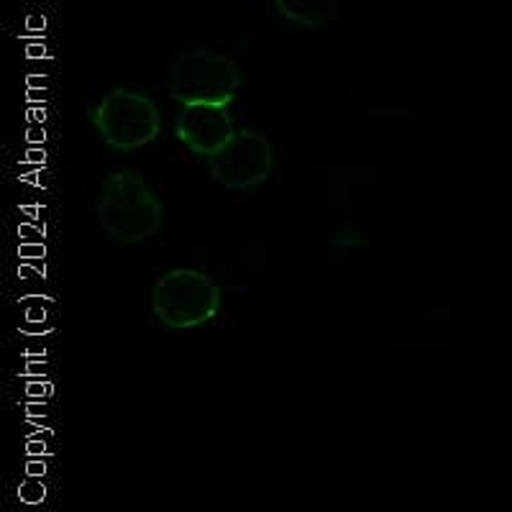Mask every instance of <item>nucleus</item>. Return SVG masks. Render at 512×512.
Masks as SVG:
<instances>
[{
	"label": "nucleus",
	"instance_id": "nucleus-1",
	"mask_svg": "<svg viewBox=\"0 0 512 512\" xmlns=\"http://www.w3.org/2000/svg\"><path fill=\"white\" fill-rule=\"evenodd\" d=\"M95 213L105 236L118 244H141L162 228L157 192L134 169H118L105 177Z\"/></svg>",
	"mask_w": 512,
	"mask_h": 512
},
{
	"label": "nucleus",
	"instance_id": "nucleus-2",
	"mask_svg": "<svg viewBox=\"0 0 512 512\" xmlns=\"http://www.w3.org/2000/svg\"><path fill=\"white\" fill-rule=\"evenodd\" d=\"M152 310L159 323L172 331L200 328L221 310V287L198 269H169L154 282Z\"/></svg>",
	"mask_w": 512,
	"mask_h": 512
},
{
	"label": "nucleus",
	"instance_id": "nucleus-3",
	"mask_svg": "<svg viewBox=\"0 0 512 512\" xmlns=\"http://www.w3.org/2000/svg\"><path fill=\"white\" fill-rule=\"evenodd\" d=\"M241 88V70L231 57L210 49H192L169 64V95L185 105L228 108Z\"/></svg>",
	"mask_w": 512,
	"mask_h": 512
},
{
	"label": "nucleus",
	"instance_id": "nucleus-4",
	"mask_svg": "<svg viewBox=\"0 0 512 512\" xmlns=\"http://www.w3.org/2000/svg\"><path fill=\"white\" fill-rule=\"evenodd\" d=\"M88 116L113 152H136L152 144L162 131V116L154 100L131 88L105 93L95 108H88Z\"/></svg>",
	"mask_w": 512,
	"mask_h": 512
},
{
	"label": "nucleus",
	"instance_id": "nucleus-5",
	"mask_svg": "<svg viewBox=\"0 0 512 512\" xmlns=\"http://www.w3.org/2000/svg\"><path fill=\"white\" fill-rule=\"evenodd\" d=\"M210 177L226 190L244 192L269 180L274 169L272 141L254 128L236 131L231 144L218 157L208 159Z\"/></svg>",
	"mask_w": 512,
	"mask_h": 512
},
{
	"label": "nucleus",
	"instance_id": "nucleus-6",
	"mask_svg": "<svg viewBox=\"0 0 512 512\" xmlns=\"http://www.w3.org/2000/svg\"><path fill=\"white\" fill-rule=\"evenodd\" d=\"M177 139L200 157H218L236 136L228 108L218 105H185L177 116Z\"/></svg>",
	"mask_w": 512,
	"mask_h": 512
},
{
	"label": "nucleus",
	"instance_id": "nucleus-7",
	"mask_svg": "<svg viewBox=\"0 0 512 512\" xmlns=\"http://www.w3.org/2000/svg\"><path fill=\"white\" fill-rule=\"evenodd\" d=\"M277 13L305 29H320L338 18L336 0H277Z\"/></svg>",
	"mask_w": 512,
	"mask_h": 512
}]
</instances>
